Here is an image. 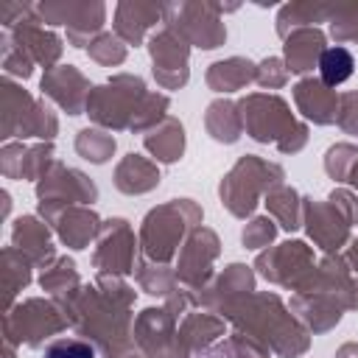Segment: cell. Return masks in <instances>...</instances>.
I'll use <instances>...</instances> for the list:
<instances>
[{
  "label": "cell",
  "instance_id": "1",
  "mask_svg": "<svg viewBox=\"0 0 358 358\" xmlns=\"http://www.w3.org/2000/svg\"><path fill=\"white\" fill-rule=\"evenodd\" d=\"M352 67H355V62H352V53H350L347 48H327V50L322 53V59H319L322 81L330 84V87L347 81V78L352 76Z\"/></svg>",
  "mask_w": 358,
  "mask_h": 358
},
{
  "label": "cell",
  "instance_id": "2",
  "mask_svg": "<svg viewBox=\"0 0 358 358\" xmlns=\"http://www.w3.org/2000/svg\"><path fill=\"white\" fill-rule=\"evenodd\" d=\"M45 358H95V350L84 341L67 338V341H56L45 350Z\"/></svg>",
  "mask_w": 358,
  "mask_h": 358
}]
</instances>
